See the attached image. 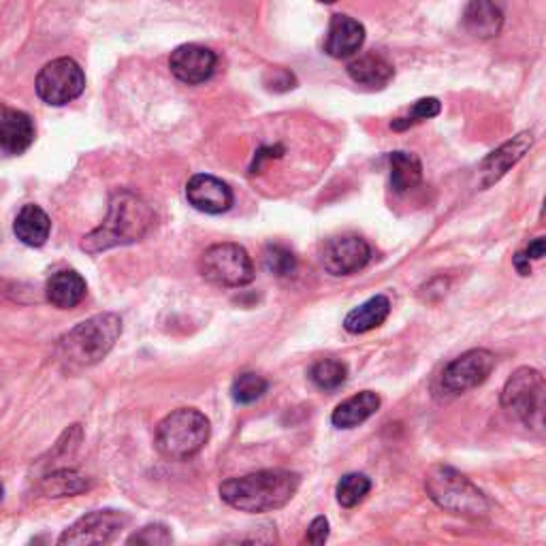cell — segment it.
Returning <instances> with one entry per match:
<instances>
[{
  "label": "cell",
  "instance_id": "d6a6232c",
  "mask_svg": "<svg viewBox=\"0 0 546 546\" xmlns=\"http://www.w3.org/2000/svg\"><path fill=\"white\" fill-rule=\"evenodd\" d=\"M525 254H527V259L529 261H540L542 259V256H544V237H538V239H534V242L532 244H529V248L525 250Z\"/></svg>",
  "mask_w": 546,
  "mask_h": 546
},
{
  "label": "cell",
  "instance_id": "4fadbf2b",
  "mask_svg": "<svg viewBox=\"0 0 546 546\" xmlns=\"http://www.w3.org/2000/svg\"><path fill=\"white\" fill-rule=\"evenodd\" d=\"M532 146H534V133L525 131V133H519L517 137H512L510 141H506L502 148L491 152L478 169L480 188H491L493 184L500 182L504 175L529 152V148Z\"/></svg>",
  "mask_w": 546,
  "mask_h": 546
},
{
  "label": "cell",
  "instance_id": "7a4b0ae2",
  "mask_svg": "<svg viewBox=\"0 0 546 546\" xmlns=\"http://www.w3.org/2000/svg\"><path fill=\"white\" fill-rule=\"evenodd\" d=\"M301 478L291 470H261L239 478H229L220 485L224 504L248 515H261L284 508L299 491Z\"/></svg>",
  "mask_w": 546,
  "mask_h": 546
},
{
  "label": "cell",
  "instance_id": "5bb4252c",
  "mask_svg": "<svg viewBox=\"0 0 546 546\" xmlns=\"http://www.w3.org/2000/svg\"><path fill=\"white\" fill-rule=\"evenodd\" d=\"M186 199L195 210L218 216L231 210L233 190L227 182L214 178V175L199 173L186 184Z\"/></svg>",
  "mask_w": 546,
  "mask_h": 546
},
{
  "label": "cell",
  "instance_id": "ffe728a7",
  "mask_svg": "<svg viewBox=\"0 0 546 546\" xmlns=\"http://www.w3.org/2000/svg\"><path fill=\"white\" fill-rule=\"evenodd\" d=\"M13 231L22 244L30 248H41L47 242V237H50L52 222H50V216H47L39 205L30 203V205H24L20 214L15 216Z\"/></svg>",
  "mask_w": 546,
  "mask_h": 546
},
{
  "label": "cell",
  "instance_id": "cb8c5ba5",
  "mask_svg": "<svg viewBox=\"0 0 546 546\" xmlns=\"http://www.w3.org/2000/svg\"><path fill=\"white\" fill-rule=\"evenodd\" d=\"M41 489L47 497H73L90 489V478L77 470H58L43 478Z\"/></svg>",
  "mask_w": 546,
  "mask_h": 546
},
{
  "label": "cell",
  "instance_id": "ac0fdd59",
  "mask_svg": "<svg viewBox=\"0 0 546 546\" xmlns=\"http://www.w3.org/2000/svg\"><path fill=\"white\" fill-rule=\"evenodd\" d=\"M45 293H47V301H50L54 308L71 310L84 301L88 293V284L77 271L64 269L54 273V276L47 280Z\"/></svg>",
  "mask_w": 546,
  "mask_h": 546
},
{
  "label": "cell",
  "instance_id": "2e32d148",
  "mask_svg": "<svg viewBox=\"0 0 546 546\" xmlns=\"http://www.w3.org/2000/svg\"><path fill=\"white\" fill-rule=\"evenodd\" d=\"M365 43V28L361 22L344 13H335L329 22L325 52L331 58H350Z\"/></svg>",
  "mask_w": 546,
  "mask_h": 546
},
{
  "label": "cell",
  "instance_id": "e0dca14e",
  "mask_svg": "<svg viewBox=\"0 0 546 546\" xmlns=\"http://www.w3.org/2000/svg\"><path fill=\"white\" fill-rule=\"evenodd\" d=\"M463 24L478 39H493L502 32L504 9L500 0H470Z\"/></svg>",
  "mask_w": 546,
  "mask_h": 546
},
{
  "label": "cell",
  "instance_id": "7402d4cb",
  "mask_svg": "<svg viewBox=\"0 0 546 546\" xmlns=\"http://www.w3.org/2000/svg\"><path fill=\"white\" fill-rule=\"evenodd\" d=\"M389 312H391L389 297L376 295L372 299H367L365 303H361L359 308L348 312V316L344 318V329L352 335L374 331L389 318Z\"/></svg>",
  "mask_w": 546,
  "mask_h": 546
},
{
  "label": "cell",
  "instance_id": "484cf974",
  "mask_svg": "<svg viewBox=\"0 0 546 546\" xmlns=\"http://www.w3.org/2000/svg\"><path fill=\"white\" fill-rule=\"evenodd\" d=\"M369 491H372V480L359 472L342 476L340 483L335 487L337 502L344 508H355L357 504H361Z\"/></svg>",
  "mask_w": 546,
  "mask_h": 546
},
{
  "label": "cell",
  "instance_id": "6da1fadb",
  "mask_svg": "<svg viewBox=\"0 0 546 546\" xmlns=\"http://www.w3.org/2000/svg\"><path fill=\"white\" fill-rule=\"evenodd\" d=\"M156 222L154 210L133 190H116L109 201V214L99 229L88 233L82 250L99 254L118 246L141 242Z\"/></svg>",
  "mask_w": 546,
  "mask_h": 546
},
{
  "label": "cell",
  "instance_id": "83f0119b",
  "mask_svg": "<svg viewBox=\"0 0 546 546\" xmlns=\"http://www.w3.org/2000/svg\"><path fill=\"white\" fill-rule=\"evenodd\" d=\"M263 261H265L267 271H271L273 276H278V278L293 276V273L297 271L295 254L284 246H267V250L263 254Z\"/></svg>",
  "mask_w": 546,
  "mask_h": 546
},
{
  "label": "cell",
  "instance_id": "d4e9b609",
  "mask_svg": "<svg viewBox=\"0 0 546 546\" xmlns=\"http://www.w3.org/2000/svg\"><path fill=\"white\" fill-rule=\"evenodd\" d=\"M348 378V367L340 359H320L310 369V380L320 391L340 389Z\"/></svg>",
  "mask_w": 546,
  "mask_h": 546
},
{
  "label": "cell",
  "instance_id": "44dd1931",
  "mask_svg": "<svg viewBox=\"0 0 546 546\" xmlns=\"http://www.w3.org/2000/svg\"><path fill=\"white\" fill-rule=\"evenodd\" d=\"M348 75L355 84L367 88H384L393 79L395 69L393 64L380 54H363L348 64Z\"/></svg>",
  "mask_w": 546,
  "mask_h": 546
},
{
  "label": "cell",
  "instance_id": "d590c367",
  "mask_svg": "<svg viewBox=\"0 0 546 546\" xmlns=\"http://www.w3.org/2000/svg\"><path fill=\"white\" fill-rule=\"evenodd\" d=\"M3 493H5V489H3V485H0V502H3Z\"/></svg>",
  "mask_w": 546,
  "mask_h": 546
},
{
  "label": "cell",
  "instance_id": "4dcf8cb0",
  "mask_svg": "<svg viewBox=\"0 0 546 546\" xmlns=\"http://www.w3.org/2000/svg\"><path fill=\"white\" fill-rule=\"evenodd\" d=\"M329 538V521L325 517H316L310 527H308V534H305V542L308 544H314V546H320L325 544Z\"/></svg>",
  "mask_w": 546,
  "mask_h": 546
},
{
  "label": "cell",
  "instance_id": "8fae6325",
  "mask_svg": "<svg viewBox=\"0 0 546 546\" xmlns=\"http://www.w3.org/2000/svg\"><path fill=\"white\" fill-rule=\"evenodd\" d=\"M320 261L331 276H352L372 261V248L359 235L333 237L323 246Z\"/></svg>",
  "mask_w": 546,
  "mask_h": 546
},
{
  "label": "cell",
  "instance_id": "3957f363",
  "mask_svg": "<svg viewBox=\"0 0 546 546\" xmlns=\"http://www.w3.org/2000/svg\"><path fill=\"white\" fill-rule=\"evenodd\" d=\"M120 335L122 318L118 314H96L60 337L56 359L67 372H79L103 361Z\"/></svg>",
  "mask_w": 546,
  "mask_h": 546
},
{
  "label": "cell",
  "instance_id": "8992f818",
  "mask_svg": "<svg viewBox=\"0 0 546 546\" xmlns=\"http://www.w3.org/2000/svg\"><path fill=\"white\" fill-rule=\"evenodd\" d=\"M544 393L546 384L538 369L521 367L506 382L502 391V408L517 416L527 427L540 429L544 419Z\"/></svg>",
  "mask_w": 546,
  "mask_h": 546
},
{
  "label": "cell",
  "instance_id": "9a60e30c",
  "mask_svg": "<svg viewBox=\"0 0 546 546\" xmlns=\"http://www.w3.org/2000/svg\"><path fill=\"white\" fill-rule=\"evenodd\" d=\"M35 141V124L20 109L0 105V152L9 156L24 154Z\"/></svg>",
  "mask_w": 546,
  "mask_h": 546
},
{
  "label": "cell",
  "instance_id": "d6986e66",
  "mask_svg": "<svg viewBox=\"0 0 546 546\" xmlns=\"http://www.w3.org/2000/svg\"><path fill=\"white\" fill-rule=\"evenodd\" d=\"M380 408V397L374 391H361L359 395L342 401L331 414V423L337 429H355L374 416Z\"/></svg>",
  "mask_w": 546,
  "mask_h": 546
},
{
  "label": "cell",
  "instance_id": "5b68a950",
  "mask_svg": "<svg viewBox=\"0 0 546 546\" xmlns=\"http://www.w3.org/2000/svg\"><path fill=\"white\" fill-rule=\"evenodd\" d=\"M210 419L195 408H180L165 416L156 427V451L171 461L199 455L210 440Z\"/></svg>",
  "mask_w": 546,
  "mask_h": 546
},
{
  "label": "cell",
  "instance_id": "7c38bea8",
  "mask_svg": "<svg viewBox=\"0 0 546 546\" xmlns=\"http://www.w3.org/2000/svg\"><path fill=\"white\" fill-rule=\"evenodd\" d=\"M171 73L180 79L182 84L199 86L205 84L216 71V54L210 47L203 45H180L169 58Z\"/></svg>",
  "mask_w": 546,
  "mask_h": 546
},
{
  "label": "cell",
  "instance_id": "e575fe53",
  "mask_svg": "<svg viewBox=\"0 0 546 546\" xmlns=\"http://www.w3.org/2000/svg\"><path fill=\"white\" fill-rule=\"evenodd\" d=\"M318 3H323V5H333V3H337V0H318Z\"/></svg>",
  "mask_w": 546,
  "mask_h": 546
},
{
  "label": "cell",
  "instance_id": "277c9868",
  "mask_svg": "<svg viewBox=\"0 0 546 546\" xmlns=\"http://www.w3.org/2000/svg\"><path fill=\"white\" fill-rule=\"evenodd\" d=\"M425 489L431 500L446 512L468 519L487 517L489 500L485 493L451 465H431L425 474Z\"/></svg>",
  "mask_w": 546,
  "mask_h": 546
},
{
  "label": "cell",
  "instance_id": "4316f807",
  "mask_svg": "<svg viewBox=\"0 0 546 546\" xmlns=\"http://www.w3.org/2000/svg\"><path fill=\"white\" fill-rule=\"evenodd\" d=\"M267 389H269V382L263 376L254 372H244L233 380L231 395L237 404L246 406V404H254L256 399H261L267 393Z\"/></svg>",
  "mask_w": 546,
  "mask_h": 546
},
{
  "label": "cell",
  "instance_id": "52a82bcc",
  "mask_svg": "<svg viewBox=\"0 0 546 546\" xmlns=\"http://www.w3.org/2000/svg\"><path fill=\"white\" fill-rule=\"evenodd\" d=\"M201 276L218 286L239 288L254 280V263L246 248L237 244H216L199 259Z\"/></svg>",
  "mask_w": 546,
  "mask_h": 546
},
{
  "label": "cell",
  "instance_id": "f1b7e54d",
  "mask_svg": "<svg viewBox=\"0 0 546 546\" xmlns=\"http://www.w3.org/2000/svg\"><path fill=\"white\" fill-rule=\"evenodd\" d=\"M440 101L438 99H421V101H416L410 109V114L406 118H397L391 122V126L395 128V131H404V128H410L414 124H419V122H425V120H431V118H436L440 114Z\"/></svg>",
  "mask_w": 546,
  "mask_h": 546
},
{
  "label": "cell",
  "instance_id": "836d02e7",
  "mask_svg": "<svg viewBox=\"0 0 546 546\" xmlns=\"http://www.w3.org/2000/svg\"><path fill=\"white\" fill-rule=\"evenodd\" d=\"M515 267L519 269L521 276H529V273H532V263H529V259H527V254H525V252H519V254L515 256Z\"/></svg>",
  "mask_w": 546,
  "mask_h": 546
},
{
  "label": "cell",
  "instance_id": "603a6c76",
  "mask_svg": "<svg viewBox=\"0 0 546 546\" xmlns=\"http://www.w3.org/2000/svg\"><path fill=\"white\" fill-rule=\"evenodd\" d=\"M389 165H391V188L399 192V195H404V192L421 184L423 165L416 154L391 152Z\"/></svg>",
  "mask_w": 546,
  "mask_h": 546
},
{
  "label": "cell",
  "instance_id": "ba28073f",
  "mask_svg": "<svg viewBox=\"0 0 546 546\" xmlns=\"http://www.w3.org/2000/svg\"><path fill=\"white\" fill-rule=\"evenodd\" d=\"M35 88L43 103L62 107L82 96L86 75L73 58H56L39 71Z\"/></svg>",
  "mask_w": 546,
  "mask_h": 546
},
{
  "label": "cell",
  "instance_id": "9c48e42d",
  "mask_svg": "<svg viewBox=\"0 0 546 546\" xmlns=\"http://www.w3.org/2000/svg\"><path fill=\"white\" fill-rule=\"evenodd\" d=\"M495 367V355L485 348H474L463 352L444 367L440 376L442 391L448 395H463L483 384Z\"/></svg>",
  "mask_w": 546,
  "mask_h": 546
},
{
  "label": "cell",
  "instance_id": "1f68e13d",
  "mask_svg": "<svg viewBox=\"0 0 546 546\" xmlns=\"http://www.w3.org/2000/svg\"><path fill=\"white\" fill-rule=\"evenodd\" d=\"M282 152H284V148H282V146H273V148H261L259 152H256V156H254V163H252L250 171H252V173H256V169H259V167H261V163H263V160H269V158H278V156H282Z\"/></svg>",
  "mask_w": 546,
  "mask_h": 546
},
{
  "label": "cell",
  "instance_id": "30bf717a",
  "mask_svg": "<svg viewBox=\"0 0 546 546\" xmlns=\"http://www.w3.org/2000/svg\"><path fill=\"white\" fill-rule=\"evenodd\" d=\"M128 523V517L118 510H94L90 515L75 521L69 529H64L58 544L64 546H88V544H107L114 540L120 529Z\"/></svg>",
  "mask_w": 546,
  "mask_h": 546
},
{
  "label": "cell",
  "instance_id": "f546056e",
  "mask_svg": "<svg viewBox=\"0 0 546 546\" xmlns=\"http://www.w3.org/2000/svg\"><path fill=\"white\" fill-rule=\"evenodd\" d=\"M171 532L160 523L154 525H146L143 529H139L137 534H133L128 538V544H171Z\"/></svg>",
  "mask_w": 546,
  "mask_h": 546
}]
</instances>
